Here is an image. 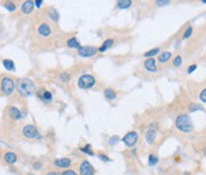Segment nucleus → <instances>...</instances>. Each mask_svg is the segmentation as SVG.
Segmentation results:
<instances>
[{
  "mask_svg": "<svg viewBox=\"0 0 206 175\" xmlns=\"http://www.w3.org/2000/svg\"><path fill=\"white\" fill-rule=\"evenodd\" d=\"M17 91L22 97H29L35 91V84L30 79H22L17 85Z\"/></svg>",
  "mask_w": 206,
  "mask_h": 175,
  "instance_id": "f257e3e1",
  "label": "nucleus"
},
{
  "mask_svg": "<svg viewBox=\"0 0 206 175\" xmlns=\"http://www.w3.org/2000/svg\"><path fill=\"white\" fill-rule=\"evenodd\" d=\"M176 128L182 131V132H191L193 130V124H192L191 118L187 114H181L176 118Z\"/></svg>",
  "mask_w": 206,
  "mask_h": 175,
  "instance_id": "f03ea898",
  "label": "nucleus"
},
{
  "mask_svg": "<svg viewBox=\"0 0 206 175\" xmlns=\"http://www.w3.org/2000/svg\"><path fill=\"white\" fill-rule=\"evenodd\" d=\"M15 88V81L11 77H4L1 80V91H2L4 94H6V95L13 94Z\"/></svg>",
  "mask_w": 206,
  "mask_h": 175,
  "instance_id": "7ed1b4c3",
  "label": "nucleus"
},
{
  "mask_svg": "<svg viewBox=\"0 0 206 175\" xmlns=\"http://www.w3.org/2000/svg\"><path fill=\"white\" fill-rule=\"evenodd\" d=\"M79 87L80 88H84V90H88V88H92L94 85H95V79L92 75H88V74H85V75L80 76L79 81Z\"/></svg>",
  "mask_w": 206,
  "mask_h": 175,
  "instance_id": "20e7f679",
  "label": "nucleus"
},
{
  "mask_svg": "<svg viewBox=\"0 0 206 175\" xmlns=\"http://www.w3.org/2000/svg\"><path fill=\"white\" fill-rule=\"evenodd\" d=\"M23 133L26 138H32V139H41L42 135L38 132V130L36 129L33 125H26L24 126Z\"/></svg>",
  "mask_w": 206,
  "mask_h": 175,
  "instance_id": "39448f33",
  "label": "nucleus"
},
{
  "mask_svg": "<svg viewBox=\"0 0 206 175\" xmlns=\"http://www.w3.org/2000/svg\"><path fill=\"white\" fill-rule=\"evenodd\" d=\"M97 53H98V49L95 46H85L79 48V55L82 56V57H91V56L95 55Z\"/></svg>",
  "mask_w": 206,
  "mask_h": 175,
  "instance_id": "423d86ee",
  "label": "nucleus"
},
{
  "mask_svg": "<svg viewBox=\"0 0 206 175\" xmlns=\"http://www.w3.org/2000/svg\"><path fill=\"white\" fill-rule=\"evenodd\" d=\"M137 141H138V135H137V132H135V131L128 132V133L123 137V142L125 143V145H128V147H134V145L137 143Z\"/></svg>",
  "mask_w": 206,
  "mask_h": 175,
  "instance_id": "0eeeda50",
  "label": "nucleus"
},
{
  "mask_svg": "<svg viewBox=\"0 0 206 175\" xmlns=\"http://www.w3.org/2000/svg\"><path fill=\"white\" fill-rule=\"evenodd\" d=\"M80 175H94V168L88 161H84L80 164Z\"/></svg>",
  "mask_w": 206,
  "mask_h": 175,
  "instance_id": "6e6552de",
  "label": "nucleus"
},
{
  "mask_svg": "<svg viewBox=\"0 0 206 175\" xmlns=\"http://www.w3.org/2000/svg\"><path fill=\"white\" fill-rule=\"evenodd\" d=\"M37 31H38L39 35L43 36V37H49V36L51 35V28L46 23L41 24L38 26V30Z\"/></svg>",
  "mask_w": 206,
  "mask_h": 175,
  "instance_id": "1a4fd4ad",
  "label": "nucleus"
},
{
  "mask_svg": "<svg viewBox=\"0 0 206 175\" xmlns=\"http://www.w3.org/2000/svg\"><path fill=\"white\" fill-rule=\"evenodd\" d=\"M144 67L148 72H150V73H155V72H156V61H155L154 59L150 57V59H148V60L144 62Z\"/></svg>",
  "mask_w": 206,
  "mask_h": 175,
  "instance_id": "9d476101",
  "label": "nucleus"
},
{
  "mask_svg": "<svg viewBox=\"0 0 206 175\" xmlns=\"http://www.w3.org/2000/svg\"><path fill=\"white\" fill-rule=\"evenodd\" d=\"M155 138H156V130L150 128V129L147 131V133H145V139H147V142L149 144H153L154 142H155Z\"/></svg>",
  "mask_w": 206,
  "mask_h": 175,
  "instance_id": "9b49d317",
  "label": "nucleus"
},
{
  "mask_svg": "<svg viewBox=\"0 0 206 175\" xmlns=\"http://www.w3.org/2000/svg\"><path fill=\"white\" fill-rule=\"evenodd\" d=\"M8 113L11 116V118L12 119H15V120H19V119H22V112L17 108V107H10V110H8Z\"/></svg>",
  "mask_w": 206,
  "mask_h": 175,
  "instance_id": "f8f14e48",
  "label": "nucleus"
},
{
  "mask_svg": "<svg viewBox=\"0 0 206 175\" xmlns=\"http://www.w3.org/2000/svg\"><path fill=\"white\" fill-rule=\"evenodd\" d=\"M55 166L56 167H60V168H63V169H66V168H68L70 166V160L69 159H66V157H63V159H59V160H55Z\"/></svg>",
  "mask_w": 206,
  "mask_h": 175,
  "instance_id": "ddd939ff",
  "label": "nucleus"
},
{
  "mask_svg": "<svg viewBox=\"0 0 206 175\" xmlns=\"http://www.w3.org/2000/svg\"><path fill=\"white\" fill-rule=\"evenodd\" d=\"M32 10H33V1H30V0L24 1L23 5H22V11H23V13L29 15V13L32 12Z\"/></svg>",
  "mask_w": 206,
  "mask_h": 175,
  "instance_id": "4468645a",
  "label": "nucleus"
},
{
  "mask_svg": "<svg viewBox=\"0 0 206 175\" xmlns=\"http://www.w3.org/2000/svg\"><path fill=\"white\" fill-rule=\"evenodd\" d=\"M4 159H5V161L7 162L8 164H13V163H15L17 162V155H15V152H6L5 154V156H4Z\"/></svg>",
  "mask_w": 206,
  "mask_h": 175,
  "instance_id": "2eb2a0df",
  "label": "nucleus"
},
{
  "mask_svg": "<svg viewBox=\"0 0 206 175\" xmlns=\"http://www.w3.org/2000/svg\"><path fill=\"white\" fill-rule=\"evenodd\" d=\"M112 44H113V39H107V41H105L104 43H103V46H100L99 49V51H101V53H104L105 50H107L108 48H111L112 46Z\"/></svg>",
  "mask_w": 206,
  "mask_h": 175,
  "instance_id": "dca6fc26",
  "label": "nucleus"
},
{
  "mask_svg": "<svg viewBox=\"0 0 206 175\" xmlns=\"http://www.w3.org/2000/svg\"><path fill=\"white\" fill-rule=\"evenodd\" d=\"M170 56H172V54L169 53V51H163V53H161L159 55V61L161 63H163V62H167L169 59H170Z\"/></svg>",
  "mask_w": 206,
  "mask_h": 175,
  "instance_id": "f3484780",
  "label": "nucleus"
},
{
  "mask_svg": "<svg viewBox=\"0 0 206 175\" xmlns=\"http://www.w3.org/2000/svg\"><path fill=\"white\" fill-rule=\"evenodd\" d=\"M131 4H132L131 0H119V1H117V6L119 8H128L130 7Z\"/></svg>",
  "mask_w": 206,
  "mask_h": 175,
  "instance_id": "a211bd4d",
  "label": "nucleus"
},
{
  "mask_svg": "<svg viewBox=\"0 0 206 175\" xmlns=\"http://www.w3.org/2000/svg\"><path fill=\"white\" fill-rule=\"evenodd\" d=\"M104 94H105L106 99H108V100L116 99V92L113 91V90H111V88H107V90H105Z\"/></svg>",
  "mask_w": 206,
  "mask_h": 175,
  "instance_id": "6ab92c4d",
  "label": "nucleus"
},
{
  "mask_svg": "<svg viewBox=\"0 0 206 175\" xmlns=\"http://www.w3.org/2000/svg\"><path fill=\"white\" fill-rule=\"evenodd\" d=\"M41 98H42V100L43 101H46V103H50L51 101V99H53V95H51V93L50 92H43L42 94H41Z\"/></svg>",
  "mask_w": 206,
  "mask_h": 175,
  "instance_id": "aec40b11",
  "label": "nucleus"
},
{
  "mask_svg": "<svg viewBox=\"0 0 206 175\" xmlns=\"http://www.w3.org/2000/svg\"><path fill=\"white\" fill-rule=\"evenodd\" d=\"M67 46H69V48H80V44H79V42H77V39L75 37L70 38V39H68V42H67Z\"/></svg>",
  "mask_w": 206,
  "mask_h": 175,
  "instance_id": "412c9836",
  "label": "nucleus"
},
{
  "mask_svg": "<svg viewBox=\"0 0 206 175\" xmlns=\"http://www.w3.org/2000/svg\"><path fill=\"white\" fill-rule=\"evenodd\" d=\"M2 64H4V67L7 69V70H15V63H13V61H11V60H4Z\"/></svg>",
  "mask_w": 206,
  "mask_h": 175,
  "instance_id": "4be33fe9",
  "label": "nucleus"
},
{
  "mask_svg": "<svg viewBox=\"0 0 206 175\" xmlns=\"http://www.w3.org/2000/svg\"><path fill=\"white\" fill-rule=\"evenodd\" d=\"M160 51V49L159 48H155V49H151V50H149L148 53L144 54L145 57H150V56H154V55H156V54Z\"/></svg>",
  "mask_w": 206,
  "mask_h": 175,
  "instance_id": "5701e85b",
  "label": "nucleus"
},
{
  "mask_svg": "<svg viewBox=\"0 0 206 175\" xmlns=\"http://www.w3.org/2000/svg\"><path fill=\"white\" fill-rule=\"evenodd\" d=\"M49 15L51 17V19H53L54 22H57V20H59V15H57V12H56L54 8L50 10V13H49Z\"/></svg>",
  "mask_w": 206,
  "mask_h": 175,
  "instance_id": "b1692460",
  "label": "nucleus"
},
{
  "mask_svg": "<svg viewBox=\"0 0 206 175\" xmlns=\"http://www.w3.org/2000/svg\"><path fill=\"white\" fill-rule=\"evenodd\" d=\"M159 162V159H157V156H155V155H150L149 156V164L150 166H154V164H156Z\"/></svg>",
  "mask_w": 206,
  "mask_h": 175,
  "instance_id": "393cba45",
  "label": "nucleus"
},
{
  "mask_svg": "<svg viewBox=\"0 0 206 175\" xmlns=\"http://www.w3.org/2000/svg\"><path fill=\"white\" fill-rule=\"evenodd\" d=\"M4 7L5 8H7L8 11H15V2H6L5 5H4Z\"/></svg>",
  "mask_w": 206,
  "mask_h": 175,
  "instance_id": "a878e982",
  "label": "nucleus"
},
{
  "mask_svg": "<svg viewBox=\"0 0 206 175\" xmlns=\"http://www.w3.org/2000/svg\"><path fill=\"white\" fill-rule=\"evenodd\" d=\"M60 79H61L63 82H68L70 76H69V74H67V73H62L61 75H60Z\"/></svg>",
  "mask_w": 206,
  "mask_h": 175,
  "instance_id": "bb28decb",
  "label": "nucleus"
},
{
  "mask_svg": "<svg viewBox=\"0 0 206 175\" xmlns=\"http://www.w3.org/2000/svg\"><path fill=\"white\" fill-rule=\"evenodd\" d=\"M81 150L84 152H86V154H88V155H93V151H92L91 149V145H86V147H84V148H81Z\"/></svg>",
  "mask_w": 206,
  "mask_h": 175,
  "instance_id": "cd10ccee",
  "label": "nucleus"
},
{
  "mask_svg": "<svg viewBox=\"0 0 206 175\" xmlns=\"http://www.w3.org/2000/svg\"><path fill=\"white\" fill-rule=\"evenodd\" d=\"M181 61H182V57L181 56H176L175 59H174V61H173V63H174L175 67H179L181 64Z\"/></svg>",
  "mask_w": 206,
  "mask_h": 175,
  "instance_id": "c85d7f7f",
  "label": "nucleus"
},
{
  "mask_svg": "<svg viewBox=\"0 0 206 175\" xmlns=\"http://www.w3.org/2000/svg\"><path fill=\"white\" fill-rule=\"evenodd\" d=\"M118 141H119V137L118 136H113V137H111L110 138V141H108V143L111 145H115L118 143Z\"/></svg>",
  "mask_w": 206,
  "mask_h": 175,
  "instance_id": "c756f323",
  "label": "nucleus"
},
{
  "mask_svg": "<svg viewBox=\"0 0 206 175\" xmlns=\"http://www.w3.org/2000/svg\"><path fill=\"white\" fill-rule=\"evenodd\" d=\"M192 32H193V29H192V26H190L187 30L185 31V35H183V38H188L190 36L192 35Z\"/></svg>",
  "mask_w": 206,
  "mask_h": 175,
  "instance_id": "7c9ffc66",
  "label": "nucleus"
},
{
  "mask_svg": "<svg viewBox=\"0 0 206 175\" xmlns=\"http://www.w3.org/2000/svg\"><path fill=\"white\" fill-rule=\"evenodd\" d=\"M197 110H203V107L200 105H197V104H192L190 106V111H197Z\"/></svg>",
  "mask_w": 206,
  "mask_h": 175,
  "instance_id": "2f4dec72",
  "label": "nucleus"
},
{
  "mask_svg": "<svg viewBox=\"0 0 206 175\" xmlns=\"http://www.w3.org/2000/svg\"><path fill=\"white\" fill-rule=\"evenodd\" d=\"M200 100H201L203 103L206 101V90H203L201 93H200Z\"/></svg>",
  "mask_w": 206,
  "mask_h": 175,
  "instance_id": "473e14b6",
  "label": "nucleus"
},
{
  "mask_svg": "<svg viewBox=\"0 0 206 175\" xmlns=\"http://www.w3.org/2000/svg\"><path fill=\"white\" fill-rule=\"evenodd\" d=\"M170 1H168V0H164V1H156V4L159 5V6H163V5H168Z\"/></svg>",
  "mask_w": 206,
  "mask_h": 175,
  "instance_id": "72a5a7b5",
  "label": "nucleus"
},
{
  "mask_svg": "<svg viewBox=\"0 0 206 175\" xmlns=\"http://www.w3.org/2000/svg\"><path fill=\"white\" fill-rule=\"evenodd\" d=\"M62 175H77V173H75V172H74V170H66V172H64V173H63V174Z\"/></svg>",
  "mask_w": 206,
  "mask_h": 175,
  "instance_id": "f704fd0d",
  "label": "nucleus"
},
{
  "mask_svg": "<svg viewBox=\"0 0 206 175\" xmlns=\"http://www.w3.org/2000/svg\"><path fill=\"white\" fill-rule=\"evenodd\" d=\"M195 69H197V66H195V64H193V66H191V67L188 68V70H187V72H188V73H192V72H194Z\"/></svg>",
  "mask_w": 206,
  "mask_h": 175,
  "instance_id": "c9c22d12",
  "label": "nucleus"
},
{
  "mask_svg": "<svg viewBox=\"0 0 206 175\" xmlns=\"http://www.w3.org/2000/svg\"><path fill=\"white\" fill-rule=\"evenodd\" d=\"M99 159L103 161H110V159L107 156H105V155H99Z\"/></svg>",
  "mask_w": 206,
  "mask_h": 175,
  "instance_id": "e433bc0d",
  "label": "nucleus"
},
{
  "mask_svg": "<svg viewBox=\"0 0 206 175\" xmlns=\"http://www.w3.org/2000/svg\"><path fill=\"white\" fill-rule=\"evenodd\" d=\"M33 4H36V6H37V7H39V6L43 4V1H42V0H37V1H35Z\"/></svg>",
  "mask_w": 206,
  "mask_h": 175,
  "instance_id": "4c0bfd02",
  "label": "nucleus"
},
{
  "mask_svg": "<svg viewBox=\"0 0 206 175\" xmlns=\"http://www.w3.org/2000/svg\"><path fill=\"white\" fill-rule=\"evenodd\" d=\"M46 175H62V174L57 173V172H50V173H48Z\"/></svg>",
  "mask_w": 206,
  "mask_h": 175,
  "instance_id": "58836bf2",
  "label": "nucleus"
},
{
  "mask_svg": "<svg viewBox=\"0 0 206 175\" xmlns=\"http://www.w3.org/2000/svg\"><path fill=\"white\" fill-rule=\"evenodd\" d=\"M29 175H35V174H29Z\"/></svg>",
  "mask_w": 206,
  "mask_h": 175,
  "instance_id": "ea45409f",
  "label": "nucleus"
}]
</instances>
